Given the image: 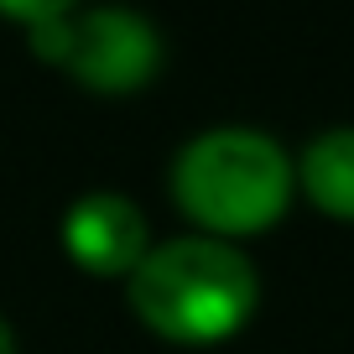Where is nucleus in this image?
<instances>
[{"label": "nucleus", "instance_id": "nucleus-1", "mask_svg": "<svg viewBox=\"0 0 354 354\" xmlns=\"http://www.w3.org/2000/svg\"><path fill=\"white\" fill-rule=\"evenodd\" d=\"M136 323L177 349H214L250 328L261 308V271L245 245L214 234H177L146 250L125 281Z\"/></svg>", "mask_w": 354, "mask_h": 354}, {"label": "nucleus", "instance_id": "nucleus-2", "mask_svg": "<svg viewBox=\"0 0 354 354\" xmlns=\"http://www.w3.org/2000/svg\"><path fill=\"white\" fill-rule=\"evenodd\" d=\"M167 193L193 234L240 245L287 219L297 198V156L271 131L209 125L172 151Z\"/></svg>", "mask_w": 354, "mask_h": 354}, {"label": "nucleus", "instance_id": "nucleus-3", "mask_svg": "<svg viewBox=\"0 0 354 354\" xmlns=\"http://www.w3.org/2000/svg\"><path fill=\"white\" fill-rule=\"evenodd\" d=\"M162 57H167L162 32L136 6H78L63 73L88 94L125 100V94H141L162 73Z\"/></svg>", "mask_w": 354, "mask_h": 354}, {"label": "nucleus", "instance_id": "nucleus-4", "mask_svg": "<svg viewBox=\"0 0 354 354\" xmlns=\"http://www.w3.org/2000/svg\"><path fill=\"white\" fill-rule=\"evenodd\" d=\"M57 245L63 255L94 281H131V271L151 250V224H146L141 203L131 193L94 188L84 198H73L57 224Z\"/></svg>", "mask_w": 354, "mask_h": 354}, {"label": "nucleus", "instance_id": "nucleus-5", "mask_svg": "<svg viewBox=\"0 0 354 354\" xmlns=\"http://www.w3.org/2000/svg\"><path fill=\"white\" fill-rule=\"evenodd\" d=\"M297 193L333 224H354V125H328L297 151Z\"/></svg>", "mask_w": 354, "mask_h": 354}, {"label": "nucleus", "instance_id": "nucleus-6", "mask_svg": "<svg viewBox=\"0 0 354 354\" xmlns=\"http://www.w3.org/2000/svg\"><path fill=\"white\" fill-rule=\"evenodd\" d=\"M84 0H0V16L11 26H21V32H32V26L42 21H63V16H73Z\"/></svg>", "mask_w": 354, "mask_h": 354}, {"label": "nucleus", "instance_id": "nucleus-7", "mask_svg": "<svg viewBox=\"0 0 354 354\" xmlns=\"http://www.w3.org/2000/svg\"><path fill=\"white\" fill-rule=\"evenodd\" d=\"M26 47H32L47 68H63V63H68V47H73V16L32 26V32H26Z\"/></svg>", "mask_w": 354, "mask_h": 354}, {"label": "nucleus", "instance_id": "nucleus-8", "mask_svg": "<svg viewBox=\"0 0 354 354\" xmlns=\"http://www.w3.org/2000/svg\"><path fill=\"white\" fill-rule=\"evenodd\" d=\"M0 354H16V333H11V323H6V313H0Z\"/></svg>", "mask_w": 354, "mask_h": 354}]
</instances>
